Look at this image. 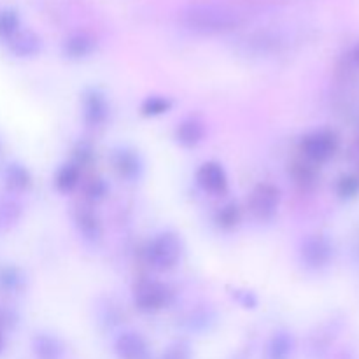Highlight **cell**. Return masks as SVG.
I'll list each match as a JSON object with an SVG mask.
<instances>
[{
  "instance_id": "obj_1",
  "label": "cell",
  "mask_w": 359,
  "mask_h": 359,
  "mask_svg": "<svg viewBox=\"0 0 359 359\" xmlns=\"http://www.w3.org/2000/svg\"><path fill=\"white\" fill-rule=\"evenodd\" d=\"M181 21L189 32L200 35H219L242 27L244 16L224 4H193L181 13Z\"/></svg>"
},
{
  "instance_id": "obj_2",
  "label": "cell",
  "mask_w": 359,
  "mask_h": 359,
  "mask_svg": "<svg viewBox=\"0 0 359 359\" xmlns=\"http://www.w3.org/2000/svg\"><path fill=\"white\" fill-rule=\"evenodd\" d=\"M144 255H146V262L153 269L167 272L181 262L182 242L174 231H161L147 242Z\"/></svg>"
},
{
  "instance_id": "obj_3",
  "label": "cell",
  "mask_w": 359,
  "mask_h": 359,
  "mask_svg": "<svg viewBox=\"0 0 359 359\" xmlns=\"http://www.w3.org/2000/svg\"><path fill=\"white\" fill-rule=\"evenodd\" d=\"M133 304L144 314H154L172 304V291L160 280H142L133 291Z\"/></svg>"
},
{
  "instance_id": "obj_4",
  "label": "cell",
  "mask_w": 359,
  "mask_h": 359,
  "mask_svg": "<svg viewBox=\"0 0 359 359\" xmlns=\"http://www.w3.org/2000/svg\"><path fill=\"white\" fill-rule=\"evenodd\" d=\"M300 149L311 163H325L335 156L339 139L332 130H314L302 139Z\"/></svg>"
},
{
  "instance_id": "obj_5",
  "label": "cell",
  "mask_w": 359,
  "mask_h": 359,
  "mask_svg": "<svg viewBox=\"0 0 359 359\" xmlns=\"http://www.w3.org/2000/svg\"><path fill=\"white\" fill-rule=\"evenodd\" d=\"M280 205V191L270 182H262L252 189L249 196V209L259 221H270L277 214Z\"/></svg>"
},
{
  "instance_id": "obj_6",
  "label": "cell",
  "mask_w": 359,
  "mask_h": 359,
  "mask_svg": "<svg viewBox=\"0 0 359 359\" xmlns=\"http://www.w3.org/2000/svg\"><path fill=\"white\" fill-rule=\"evenodd\" d=\"M333 258L332 242L321 235H312L302 242L300 259L302 265L309 270H323L330 265Z\"/></svg>"
},
{
  "instance_id": "obj_7",
  "label": "cell",
  "mask_w": 359,
  "mask_h": 359,
  "mask_svg": "<svg viewBox=\"0 0 359 359\" xmlns=\"http://www.w3.org/2000/svg\"><path fill=\"white\" fill-rule=\"evenodd\" d=\"M111 163L116 174L128 182H135L144 174V161L140 154L132 147H118L112 151Z\"/></svg>"
},
{
  "instance_id": "obj_8",
  "label": "cell",
  "mask_w": 359,
  "mask_h": 359,
  "mask_svg": "<svg viewBox=\"0 0 359 359\" xmlns=\"http://www.w3.org/2000/svg\"><path fill=\"white\" fill-rule=\"evenodd\" d=\"M196 184L210 195H223L228 189V174L217 161H205L196 170Z\"/></svg>"
},
{
  "instance_id": "obj_9",
  "label": "cell",
  "mask_w": 359,
  "mask_h": 359,
  "mask_svg": "<svg viewBox=\"0 0 359 359\" xmlns=\"http://www.w3.org/2000/svg\"><path fill=\"white\" fill-rule=\"evenodd\" d=\"M109 104L105 95L97 88H90L83 95V118L86 125L100 126L107 121Z\"/></svg>"
},
{
  "instance_id": "obj_10",
  "label": "cell",
  "mask_w": 359,
  "mask_h": 359,
  "mask_svg": "<svg viewBox=\"0 0 359 359\" xmlns=\"http://www.w3.org/2000/svg\"><path fill=\"white\" fill-rule=\"evenodd\" d=\"M114 353L119 359H146L149 347L146 339L137 332H123L114 342Z\"/></svg>"
},
{
  "instance_id": "obj_11",
  "label": "cell",
  "mask_w": 359,
  "mask_h": 359,
  "mask_svg": "<svg viewBox=\"0 0 359 359\" xmlns=\"http://www.w3.org/2000/svg\"><path fill=\"white\" fill-rule=\"evenodd\" d=\"M203 137H205V126L196 118L182 119L174 132L175 142L179 146L186 147V149H191V147L198 146L203 140Z\"/></svg>"
},
{
  "instance_id": "obj_12",
  "label": "cell",
  "mask_w": 359,
  "mask_h": 359,
  "mask_svg": "<svg viewBox=\"0 0 359 359\" xmlns=\"http://www.w3.org/2000/svg\"><path fill=\"white\" fill-rule=\"evenodd\" d=\"M9 44V51L14 56H20V58H32V56H37L42 49V42L34 32H18L13 37L7 41Z\"/></svg>"
},
{
  "instance_id": "obj_13",
  "label": "cell",
  "mask_w": 359,
  "mask_h": 359,
  "mask_svg": "<svg viewBox=\"0 0 359 359\" xmlns=\"http://www.w3.org/2000/svg\"><path fill=\"white\" fill-rule=\"evenodd\" d=\"M97 49V41L90 34H74L63 42V55L69 60H84Z\"/></svg>"
},
{
  "instance_id": "obj_14",
  "label": "cell",
  "mask_w": 359,
  "mask_h": 359,
  "mask_svg": "<svg viewBox=\"0 0 359 359\" xmlns=\"http://www.w3.org/2000/svg\"><path fill=\"white\" fill-rule=\"evenodd\" d=\"M280 42H283V37H280V34H277V32L259 30L255 32L252 35H249L244 41V46L248 51L263 55V53H270L273 51V49L279 48Z\"/></svg>"
},
{
  "instance_id": "obj_15",
  "label": "cell",
  "mask_w": 359,
  "mask_h": 359,
  "mask_svg": "<svg viewBox=\"0 0 359 359\" xmlns=\"http://www.w3.org/2000/svg\"><path fill=\"white\" fill-rule=\"evenodd\" d=\"M81 172H83V168L77 167L74 161L62 165L55 175L56 189L62 193H70L72 189H76L81 181Z\"/></svg>"
},
{
  "instance_id": "obj_16",
  "label": "cell",
  "mask_w": 359,
  "mask_h": 359,
  "mask_svg": "<svg viewBox=\"0 0 359 359\" xmlns=\"http://www.w3.org/2000/svg\"><path fill=\"white\" fill-rule=\"evenodd\" d=\"M4 182L11 191H25L32 182L30 172L23 165L11 163L7 165L6 172H4Z\"/></svg>"
},
{
  "instance_id": "obj_17",
  "label": "cell",
  "mask_w": 359,
  "mask_h": 359,
  "mask_svg": "<svg viewBox=\"0 0 359 359\" xmlns=\"http://www.w3.org/2000/svg\"><path fill=\"white\" fill-rule=\"evenodd\" d=\"M34 353L39 359H60L63 353V346L56 337L37 335L34 340Z\"/></svg>"
},
{
  "instance_id": "obj_18",
  "label": "cell",
  "mask_w": 359,
  "mask_h": 359,
  "mask_svg": "<svg viewBox=\"0 0 359 359\" xmlns=\"http://www.w3.org/2000/svg\"><path fill=\"white\" fill-rule=\"evenodd\" d=\"M76 226L79 230V233L83 235L86 241L95 242L100 238L102 228L100 223H98V217L95 216L90 210H79L76 216Z\"/></svg>"
},
{
  "instance_id": "obj_19",
  "label": "cell",
  "mask_w": 359,
  "mask_h": 359,
  "mask_svg": "<svg viewBox=\"0 0 359 359\" xmlns=\"http://www.w3.org/2000/svg\"><path fill=\"white\" fill-rule=\"evenodd\" d=\"M293 351V339L290 333L279 332L272 337L266 347V359H287Z\"/></svg>"
},
{
  "instance_id": "obj_20",
  "label": "cell",
  "mask_w": 359,
  "mask_h": 359,
  "mask_svg": "<svg viewBox=\"0 0 359 359\" xmlns=\"http://www.w3.org/2000/svg\"><path fill=\"white\" fill-rule=\"evenodd\" d=\"M172 109V100L163 95H149L147 98H144V102L140 104V112L147 118H156V116L167 114Z\"/></svg>"
},
{
  "instance_id": "obj_21",
  "label": "cell",
  "mask_w": 359,
  "mask_h": 359,
  "mask_svg": "<svg viewBox=\"0 0 359 359\" xmlns=\"http://www.w3.org/2000/svg\"><path fill=\"white\" fill-rule=\"evenodd\" d=\"M241 207L235 202L224 203L223 207H219L216 212V223L217 226L223 228V230H233L238 223H241Z\"/></svg>"
},
{
  "instance_id": "obj_22",
  "label": "cell",
  "mask_w": 359,
  "mask_h": 359,
  "mask_svg": "<svg viewBox=\"0 0 359 359\" xmlns=\"http://www.w3.org/2000/svg\"><path fill=\"white\" fill-rule=\"evenodd\" d=\"M20 32V16L13 9L0 11V39L9 41L14 34Z\"/></svg>"
},
{
  "instance_id": "obj_23",
  "label": "cell",
  "mask_w": 359,
  "mask_h": 359,
  "mask_svg": "<svg viewBox=\"0 0 359 359\" xmlns=\"http://www.w3.org/2000/svg\"><path fill=\"white\" fill-rule=\"evenodd\" d=\"M337 193H339L340 198H353L359 193V177L356 175H344L337 182Z\"/></svg>"
},
{
  "instance_id": "obj_24",
  "label": "cell",
  "mask_w": 359,
  "mask_h": 359,
  "mask_svg": "<svg viewBox=\"0 0 359 359\" xmlns=\"http://www.w3.org/2000/svg\"><path fill=\"white\" fill-rule=\"evenodd\" d=\"M107 182H105L104 179H91L86 186V196L90 200L98 202V200H102L107 195Z\"/></svg>"
},
{
  "instance_id": "obj_25",
  "label": "cell",
  "mask_w": 359,
  "mask_h": 359,
  "mask_svg": "<svg viewBox=\"0 0 359 359\" xmlns=\"http://www.w3.org/2000/svg\"><path fill=\"white\" fill-rule=\"evenodd\" d=\"M93 156H95L93 147H91L88 142H81L79 146H77L76 154H74V163H76L77 167L83 168L93 161Z\"/></svg>"
},
{
  "instance_id": "obj_26",
  "label": "cell",
  "mask_w": 359,
  "mask_h": 359,
  "mask_svg": "<svg viewBox=\"0 0 359 359\" xmlns=\"http://www.w3.org/2000/svg\"><path fill=\"white\" fill-rule=\"evenodd\" d=\"M293 175L300 184H312L316 181V172L311 163H298L294 167Z\"/></svg>"
},
{
  "instance_id": "obj_27",
  "label": "cell",
  "mask_w": 359,
  "mask_h": 359,
  "mask_svg": "<svg viewBox=\"0 0 359 359\" xmlns=\"http://www.w3.org/2000/svg\"><path fill=\"white\" fill-rule=\"evenodd\" d=\"M0 284L7 290H16L18 286L21 284V277L18 273L16 269H4L0 272Z\"/></svg>"
},
{
  "instance_id": "obj_28",
  "label": "cell",
  "mask_w": 359,
  "mask_h": 359,
  "mask_svg": "<svg viewBox=\"0 0 359 359\" xmlns=\"http://www.w3.org/2000/svg\"><path fill=\"white\" fill-rule=\"evenodd\" d=\"M189 346L184 342H177L167 349L163 354V359H189Z\"/></svg>"
},
{
  "instance_id": "obj_29",
  "label": "cell",
  "mask_w": 359,
  "mask_h": 359,
  "mask_svg": "<svg viewBox=\"0 0 359 359\" xmlns=\"http://www.w3.org/2000/svg\"><path fill=\"white\" fill-rule=\"evenodd\" d=\"M353 62L356 63V65L359 67V44L356 46V48L353 49Z\"/></svg>"
},
{
  "instance_id": "obj_30",
  "label": "cell",
  "mask_w": 359,
  "mask_h": 359,
  "mask_svg": "<svg viewBox=\"0 0 359 359\" xmlns=\"http://www.w3.org/2000/svg\"><path fill=\"white\" fill-rule=\"evenodd\" d=\"M4 346H6V340H4L2 330H0V354H2V351H4Z\"/></svg>"
},
{
  "instance_id": "obj_31",
  "label": "cell",
  "mask_w": 359,
  "mask_h": 359,
  "mask_svg": "<svg viewBox=\"0 0 359 359\" xmlns=\"http://www.w3.org/2000/svg\"><path fill=\"white\" fill-rule=\"evenodd\" d=\"M358 149H359V144H358Z\"/></svg>"
}]
</instances>
